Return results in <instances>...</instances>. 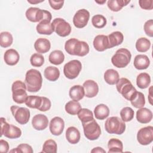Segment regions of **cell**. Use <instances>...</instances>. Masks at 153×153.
<instances>
[{"instance_id": "41", "label": "cell", "mask_w": 153, "mask_h": 153, "mask_svg": "<svg viewBox=\"0 0 153 153\" xmlns=\"http://www.w3.org/2000/svg\"><path fill=\"white\" fill-rule=\"evenodd\" d=\"M134 110L130 107H124L120 111V116L121 120L124 122L130 121L134 117Z\"/></svg>"}, {"instance_id": "9", "label": "cell", "mask_w": 153, "mask_h": 153, "mask_svg": "<svg viewBox=\"0 0 153 153\" xmlns=\"http://www.w3.org/2000/svg\"><path fill=\"white\" fill-rule=\"evenodd\" d=\"M1 136L4 135L9 139H17L21 136V130L16 126L9 124L7 123L5 118L1 117Z\"/></svg>"}, {"instance_id": "7", "label": "cell", "mask_w": 153, "mask_h": 153, "mask_svg": "<svg viewBox=\"0 0 153 153\" xmlns=\"http://www.w3.org/2000/svg\"><path fill=\"white\" fill-rule=\"evenodd\" d=\"M26 17L32 22H40L43 20H51L52 16L50 12L36 7H30L26 11Z\"/></svg>"}, {"instance_id": "37", "label": "cell", "mask_w": 153, "mask_h": 153, "mask_svg": "<svg viewBox=\"0 0 153 153\" xmlns=\"http://www.w3.org/2000/svg\"><path fill=\"white\" fill-rule=\"evenodd\" d=\"M150 47V41L145 37L139 38L136 42V48L137 51L140 53H144L147 51L149 49Z\"/></svg>"}, {"instance_id": "32", "label": "cell", "mask_w": 153, "mask_h": 153, "mask_svg": "<svg viewBox=\"0 0 153 153\" xmlns=\"http://www.w3.org/2000/svg\"><path fill=\"white\" fill-rule=\"evenodd\" d=\"M65 55L63 53L59 50L53 51L48 56L49 62L55 65H59L63 62Z\"/></svg>"}, {"instance_id": "44", "label": "cell", "mask_w": 153, "mask_h": 153, "mask_svg": "<svg viewBox=\"0 0 153 153\" xmlns=\"http://www.w3.org/2000/svg\"><path fill=\"white\" fill-rule=\"evenodd\" d=\"M11 152H21V153H32L33 152L32 148L30 145L27 144V143H22L17 146V148H16L14 149H12L10 151Z\"/></svg>"}, {"instance_id": "45", "label": "cell", "mask_w": 153, "mask_h": 153, "mask_svg": "<svg viewBox=\"0 0 153 153\" xmlns=\"http://www.w3.org/2000/svg\"><path fill=\"white\" fill-rule=\"evenodd\" d=\"M144 31L146 35L150 37L153 36V20L150 19L147 20L143 26Z\"/></svg>"}, {"instance_id": "3", "label": "cell", "mask_w": 153, "mask_h": 153, "mask_svg": "<svg viewBox=\"0 0 153 153\" xmlns=\"http://www.w3.org/2000/svg\"><path fill=\"white\" fill-rule=\"evenodd\" d=\"M105 128L110 134H122L126 130V124L118 117H111L106 120Z\"/></svg>"}, {"instance_id": "28", "label": "cell", "mask_w": 153, "mask_h": 153, "mask_svg": "<svg viewBox=\"0 0 153 153\" xmlns=\"http://www.w3.org/2000/svg\"><path fill=\"white\" fill-rule=\"evenodd\" d=\"M43 102V97L38 96H29L25 102V104L30 108L39 110Z\"/></svg>"}, {"instance_id": "40", "label": "cell", "mask_w": 153, "mask_h": 153, "mask_svg": "<svg viewBox=\"0 0 153 153\" xmlns=\"http://www.w3.org/2000/svg\"><path fill=\"white\" fill-rule=\"evenodd\" d=\"M57 146L56 142L53 139H48L44 143L42 152L56 153L57 152Z\"/></svg>"}, {"instance_id": "14", "label": "cell", "mask_w": 153, "mask_h": 153, "mask_svg": "<svg viewBox=\"0 0 153 153\" xmlns=\"http://www.w3.org/2000/svg\"><path fill=\"white\" fill-rule=\"evenodd\" d=\"M90 18V13L85 9L78 10L73 17V23L77 28L84 27L88 23Z\"/></svg>"}, {"instance_id": "42", "label": "cell", "mask_w": 153, "mask_h": 153, "mask_svg": "<svg viewBox=\"0 0 153 153\" xmlns=\"http://www.w3.org/2000/svg\"><path fill=\"white\" fill-rule=\"evenodd\" d=\"M91 23L93 26L96 28H103L106 25V19L103 15L96 14L93 16Z\"/></svg>"}, {"instance_id": "19", "label": "cell", "mask_w": 153, "mask_h": 153, "mask_svg": "<svg viewBox=\"0 0 153 153\" xmlns=\"http://www.w3.org/2000/svg\"><path fill=\"white\" fill-rule=\"evenodd\" d=\"M136 119L142 124H147L152 119V112L146 108H141L136 112Z\"/></svg>"}, {"instance_id": "25", "label": "cell", "mask_w": 153, "mask_h": 153, "mask_svg": "<svg viewBox=\"0 0 153 153\" xmlns=\"http://www.w3.org/2000/svg\"><path fill=\"white\" fill-rule=\"evenodd\" d=\"M69 94L70 97L73 100L79 101L81 100L85 96L84 87L80 85H75L70 88Z\"/></svg>"}, {"instance_id": "15", "label": "cell", "mask_w": 153, "mask_h": 153, "mask_svg": "<svg viewBox=\"0 0 153 153\" xmlns=\"http://www.w3.org/2000/svg\"><path fill=\"white\" fill-rule=\"evenodd\" d=\"M65 127V122L63 120L59 117L53 118L49 125V128L52 134L54 136L60 135Z\"/></svg>"}, {"instance_id": "2", "label": "cell", "mask_w": 153, "mask_h": 153, "mask_svg": "<svg viewBox=\"0 0 153 153\" xmlns=\"http://www.w3.org/2000/svg\"><path fill=\"white\" fill-rule=\"evenodd\" d=\"M25 83L28 91L37 92L41 89L42 84L41 72L35 69H29L26 73Z\"/></svg>"}, {"instance_id": "35", "label": "cell", "mask_w": 153, "mask_h": 153, "mask_svg": "<svg viewBox=\"0 0 153 153\" xmlns=\"http://www.w3.org/2000/svg\"><path fill=\"white\" fill-rule=\"evenodd\" d=\"M131 104L136 108H143L145 104V98L144 94L140 91H136L131 99L130 100Z\"/></svg>"}, {"instance_id": "29", "label": "cell", "mask_w": 153, "mask_h": 153, "mask_svg": "<svg viewBox=\"0 0 153 153\" xmlns=\"http://www.w3.org/2000/svg\"><path fill=\"white\" fill-rule=\"evenodd\" d=\"M110 48L120 45L124 40L123 34L120 31H115L110 33L108 36Z\"/></svg>"}, {"instance_id": "1", "label": "cell", "mask_w": 153, "mask_h": 153, "mask_svg": "<svg viewBox=\"0 0 153 153\" xmlns=\"http://www.w3.org/2000/svg\"><path fill=\"white\" fill-rule=\"evenodd\" d=\"M65 51L70 55L83 57L89 53V45L85 42L76 38L67 40L65 44Z\"/></svg>"}, {"instance_id": "10", "label": "cell", "mask_w": 153, "mask_h": 153, "mask_svg": "<svg viewBox=\"0 0 153 153\" xmlns=\"http://www.w3.org/2000/svg\"><path fill=\"white\" fill-rule=\"evenodd\" d=\"M51 26L54 32L62 37L68 36L71 32L70 24L62 18H56L51 22Z\"/></svg>"}, {"instance_id": "47", "label": "cell", "mask_w": 153, "mask_h": 153, "mask_svg": "<svg viewBox=\"0 0 153 153\" xmlns=\"http://www.w3.org/2000/svg\"><path fill=\"white\" fill-rule=\"evenodd\" d=\"M48 2L51 6V7L55 10H60L63 5L64 1H51L49 0Z\"/></svg>"}, {"instance_id": "50", "label": "cell", "mask_w": 153, "mask_h": 153, "mask_svg": "<svg viewBox=\"0 0 153 153\" xmlns=\"http://www.w3.org/2000/svg\"><path fill=\"white\" fill-rule=\"evenodd\" d=\"M43 1H27V2L29 3H30V4H36V3H39V2H43Z\"/></svg>"}, {"instance_id": "23", "label": "cell", "mask_w": 153, "mask_h": 153, "mask_svg": "<svg viewBox=\"0 0 153 153\" xmlns=\"http://www.w3.org/2000/svg\"><path fill=\"white\" fill-rule=\"evenodd\" d=\"M81 137L80 132L78 129L75 127H69L66 131V138L71 144L77 143Z\"/></svg>"}, {"instance_id": "39", "label": "cell", "mask_w": 153, "mask_h": 153, "mask_svg": "<svg viewBox=\"0 0 153 153\" xmlns=\"http://www.w3.org/2000/svg\"><path fill=\"white\" fill-rule=\"evenodd\" d=\"M13 41L12 35L8 32H2L0 34V45L2 47L7 48L10 47Z\"/></svg>"}, {"instance_id": "36", "label": "cell", "mask_w": 153, "mask_h": 153, "mask_svg": "<svg viewBox=\"0 0 153 153\" xmlns=\"http://www.w3.org/2000/svg\"><path fill=\"white\" fill-rule=\"evenodd\" d=\"M65 111L70 115H76L78 111L81 109V104L75 100H71L67 102L65 105Z\"/></svg>"}, {"instance_id": "21", "label": "cell", "mask_w": 153, "mask_h": 153, "mask_svg": "<svg viewBox=\"0 0 153 153\" xmlns=\"http://www.w3.org/2000/svg\"><path fill=\"white\" fill-rule=\"evenodd\" d=\"M50 22L51 20L45 19L39 22L36 27L37 32L42 35H50L52 34L54 30L53 29L51 23Z\"/></svg>"}, {"instance_id": "17", "label": "cell", "mask_w": 153, "mask_h": 153, "mask_svg": "<svg viewBox=\"0 0 153 153\" xmlns=\"http://www.w3.org/2000/svg\"><path fill=\"white\" fill-rule=\"evenodd\" d=\"M93 46L98 51H103L110 48L108 37L105 35H98L93 40Z\"/></svg>"}, {"instance_id": "22", "label": "cell", "mask_w": 153, "mask_h": 153, "mask_svg": "<svg viewBox=\"0 0 153 153\" xmlns=\"http://www.w3.org/2000/svg\"><path fill=\"white\" fill-rule=\"evenodd\" d=\"M34 48L39 53H45L51 48V43L48 39L40 38L36 40L34 43Z\"/></svg>"}, {"instance_id": "38", "label": "cell", "mask_w": 153, "mask_h": 153, "mask_svg": "<svg viewBox=\"0 0 153 153\" xmlns=\"http://www.w3.org/2000/svg\"><path fill=\"white\" fill-rule=\"evenodd\" d=\"M77 115L82 123L88 122L94 119L93 112L87 108H81L78 111Z\"/></svg>"}, {"instance_id": "26", "label": "cell", "mask_w": 153, "mask_h": 153, "mask_svg": "<svg viewBox=\"0 0 153 153\" xmlns=\"http://www.w3.org/2000/svg\"><path fill=\"white\" fill-rule=\"evenodd\" d=\"M94 114L97 120H103L109 116V109L105 104H99L95 107Z\"/></svg>"}, {"instance_id": "46", "label": "cell", "mask_w": 153, "mask_h": 153, "mask_svg": "<svg viewBox=\"0 0 153 153\" xmlns=\"http://www.w3.org/2000/svg\"><path fill=\"white\" fill-rule=\"evenodd\" d=\"M139 4L140 8L144 10H151L153 8L152 0H140L139 1Z\"/></svg>"}, {"instance_id": "20", "label": "cell", "mask_w": 153, "mask_h": 153, "mask_svg": "<svg viewBox=\"0 0 153 153\" xmlns=\"http://www.w3.org/2000/svg\"><path fill=\"white\" fill-rule=\"evenodd\" d=\"M4 59L8 65L14 66L19 62L20 55L16 50L13 48L8 49L4 53Z\"/></svg>"}, {"instance_id": "11", "label": "cell", "mask_w": 153, "mask_h": 153, "mask_svg": "<svg viewBox=\"0 0 153 153\" xmlns=\"http://www.w3.org/2000/svg\"><path fill=\"white\" fill-rule=\"evenodd\" d=\"M82 69V65L78 60H72L66 63L63 68V73L65 76L70 79L76 78Z\"/></svg>"}, {"instance_id": "27", "label": "cell", "mask_w": 153, "mask_h": 153, "mask_svg": "<svg viewBox=\"0 0 153 153\" xmlns=\"http://www.w3.org/2000/svg\"><path fill=\"white\" fill-rule=\"evenodd\" d=\"M104 79L109 85L116 84L120 79L118 72L113 69H109L104 73Z\"/></svg>"}, {"instance_id": "48", "label": "cell", "mask_w": 153, "mask_h": 153, "mask_svg": "<svg viewBox=\"0 0 153 153\" xmlns=\"http://www.w3.org/2000/svg\"><path fill=\"white\" fill-rule=\"evenodd\" d=\"M9 150L8 143L3 139L0 140V152L2 153H6Z\"/></svg>"}, {"instance_id": "34", "label": "cell", "mask_w": 153, "mask_h": 153, "mask_svg": "<svg viewBox=\"0 0 153 153\" xmlns=\"http://www.w3.org/2000/svg\"><path fill=\"white\" fill-rule=\"evenodd\" d=\"M130 2V0H109L107 2V5L111 11L117 12L120 11L123 7L126 6Z\"/></svg>"}, {"instance_id": "8", "label": "cell", "mask_w": 153, "mask_h": 153, "mask_svg": "<svg viewBox=\"0 0 153 153\" xmlns=\"http://www.w3.org/2000/svg\"><path fill=\"white\" fill-rule=\"evenodd\" d=\"M85 136L90 140L97 139L100 134L101 129L94 119L84 123H82Z\"/></svg>"}, {"instance_id": "49", "label": "cell", "mask_w": 153, "mask_h": 153, "mask_svg": "<svg viewBox=\"0 0 153 153\" xmlns=\"http://www.w3.org/2000/svg\"><path fill=\"white\" fill-rule=\"evenodd\" d=\"M91 152H106L105 150H104L101 147H96L94 148L91 151Z\"/></svg>"}, {"instance_id": "13", "label": "cell", "mask_w": 153, "mask_h": 153, "mask_svg": "<svg viewBox=\"0 0 153 153\" xmlns=\"http://www.w3.org/2000/svg\"><path fill=\"white\" fill-rule=\"evenodd\" d=\"M137 140L142 145H148L153 140V127L147 126L139 129L137 133Z\"/></svg>"}, {"instance_id": "51", "label": "cell", "mask_w": 153, "mask_h": 153, "mask_svg": "<svg viewBox=\"0 0 153 153\" xmlns=\"http://www.w3.org/2000/svg\"><path fill=\"white\" fill-rule=\"evenodd\" d=\"M97 3H99V4H103V3H105V2H106V0L105 1H102V2H99V1H96Z\"/></svg>"}, {"instance_id": "4", "label": "cell", "mask_w": 153, "mask_h": 153, "mask_svg": "<svg viewBox=\"0 0 153 153\" xmlns=\"http://www.w3.org/2000/svg\"><path fill=\"white\" fill-rule=\"evenodd\" d=\"M131 58L130 51L127 48H120L111 58L112 65L118 68H123L130 63Z\"/></svg>"}, {"instance_id": "31", "label": "cell", "mask_w": 153, "mask_h": 153, "mask_svg": "<svg viewBox=\"0 0 153 153\" xmlns=\"http://www.w3.org/2000/svg\"><path fill=\"white\" fill-rule=\"evenodd\" d=\"M108 152H122L123 150V142L115 138L111 139L108 143Z\"/></svg>"}, {"instance_id": "30", "label": "cell", "mask_w": 153, "mask_h": 153, "mask_svg": "<svg viewBox=\"0 0 153 153\" xmlns=\"http://www.w3.org/2000/svg\"><path fill=\"white\" fill-rule=\"evenodd\" d=\"M45 78L50 81H56L59 78L60 71L59 69L54 66L47 67L44 72Z\"/></svg>"}, {"instance_id": "6", "label": "cell", "mask_w": 153, "mask_h": 153, "mask_svg": "<svg viewBox=\"0 0 153 153\" xmlns=\"http://www.w3.org/2000/svg\"><path fill=\"white\" fill-rule=\"evenodd\" d=\"M116 84L118 92L121 94V95L127 100L130 101L137 91L131 82L126 78H121L119 79Z\"/></svg>"}, {"instance_id": "24", "label": "cell", "mask_w": 153, "mask_h": 153, "mask_svg": "<svg viewBox=\"0 0 153 153\" xmlns=\"http://www.w3.org/2000/svg\"><path fill=\"white\" fill-rule=\"evenodd\" d=\"M133 65L137 69H146L150 65V60L147 56L145 54H138L134 57Z\"/></svg>"}, {"instance_id": "5", "label": "cell", "mask_w": 153, "mask_h": 153, "mask_svg": "<svg viewBox=\"0 0 153 153\" xmlns=\"http://www.w3.org/2000/svg\"><path fill=\"white\" fill-rule=\"evenodd\" d=\"M26 90L27 88L25 83L20 80L14 81L11 86L13 100L18 104L25 103L28 97L26 91Z\"/></svg>"}, {"instance_id": "12", "label": "cell", "mask_w": 153, "mask_h": 153, "mask_svg": "<svg viewBox=\"0 0 153 153\" xmlns=\"http://www.w3.org/2000/svg\"><path fill=\"white\" fill-rule=\"evenodd\" d=\"M10 110L16 121L18 123L24 125L28 123L30 114V111L27 108L14 105L11 106Z\"/></svg>"}, {"instance_id": "33", "label": "cell", "mask_w": 153, "mask_h": 153, "mask_svg": "<svg viewBox=\"0 0 153 153\" xmlns=\"http://www.w3.org/2000/svg\"><path fill=\"white\" fill-rule=\"evenodd\" d=\"M151 83L150 75L146 72L139 74L136 78V84L141 89L147 88Z\"/></svg>"}, {"instance_id": "18", "label": "cell", "mask_w": 153, "mask_h": 153, "mask_svg": "<svg viewBox=\"0 0 153 153\" xmlns=\"http://www.w3.org/2000/svg\"><path fill=\"white\" fill-rule=\"evenodd\" d=\"M32 124L35 130H43L47 127L48 120L45 115L39 114L35 115L33 117L32 120Z\"/></svg>"}, {"instance_id": "16", "label": "cell", "mask_w": 153, "mask_h": 153, "mask_svg": "<svg viewBox=\"0 0 153 153\" xmlns=\"http://www.w3.org/2000/svg\"><path fill=\"white\" fill-rule=\"evenodd\" d=\"M82 86L85 91V96L87 97H94L99 92V86L97 82L93 80H86L83 83Z\"/></svg>"}, {"instance_id": "43", "label": "cell", "mask_w": 153, "mask_h": 153, "mask_svg": "<svg viewBox=\"0 0 153 153\" xmlns=\"http://www.w3.org/2000/svg\"><path fill=\"white\" fill-rule=\"evenodd\" d=\"M30 62L34 67H41L44 63V58L39 53H34L30 57Z\"/></svg>"}]
</instances>
